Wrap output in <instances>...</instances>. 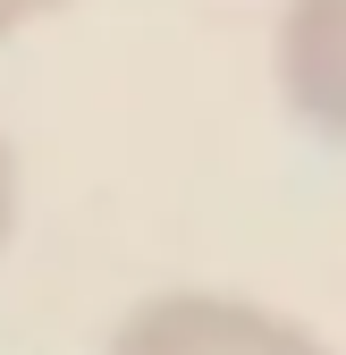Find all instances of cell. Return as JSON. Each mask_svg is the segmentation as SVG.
Here are the masks:
<instances>
[{"label":"cell","instance_id":"obj_1","mask_svg":"<svg viewBox=\"0 0 346 355\" xmlns=\"http://www.w3.org/2000/svg\"><path fill=\"white\" fill-rule=\"evenodd\" d=\"M102 355H338L313 322L237 288H161L110 322Z\"/></svg>","mask_w":346,"mask_h":355},{"label":"cell","instance_id":"obj_2","mask_svg":"<svg viewBox=\"0 0 346 355\" xmlns=\"http://www.w3.org/2000/svg\"><path fill=\"white\" fill-rule=\"evenodd\" d=\"M271 85L304 136L346 144V0H279Z\"/></svg>","mask_w":346,"mask_h":355},{"label":"cell","instance_id":"obj_3","mask_svg":"<svg viewBox=\"0 0 346 355\" xmlns=\"http://www.w3.org/2000/svg\"><path fill=\"white\" fill-rule=\"evenodd\" d=\"M17 211H26V178H17V144L0 136V254L17 237Z\"/></svg>","mask_w":346,"mask_h":355},{"label":"cell","instance_id":"obj_4","mask_svg":"<svg viewBox=\"0 0 346 355\" xmlns=\"http://www.w3.org/2000/svg\"><path fill=\"white\" fill-rule=\"evenodd\" d=\"M51 9H68V0H0V42H9V34H26V26H42Z\"/></svg>","mask_w":346,"mask_h":355}]
</instances>
